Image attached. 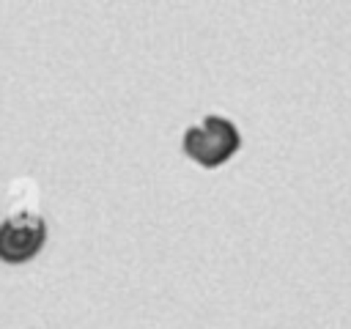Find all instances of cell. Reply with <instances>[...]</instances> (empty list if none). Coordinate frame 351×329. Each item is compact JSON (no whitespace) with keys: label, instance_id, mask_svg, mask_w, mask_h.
Wrapping results in <instances>:
<instances>
[{"label":"cell","instance_id":"cell-1","mask_svg":"<svg viewBox=\"0 0 351 329\" xmlns=\"http://www.w3.org/2000/svg\"><path fill=\"white\" fill-rule=\"evenodd\" d=\"M181 143H184V154L200 167H219L241 148V134L230 118L206 115L200 123L184 132Z\"/></svg>","mask_w":351,"mask_h":329},{"label":"cell","instance_id":"cell-2","mask_svg":"<svg viewBox=\"0 0 351 329\" xmlns=\"http://www.w3.org/2000/svg\"><path fill=\"white\" fill-rule=\"evenodd\" d=\"M47 241V222L33 211H19L0 222V260L25 263Z\"/></svg>","mask_w":351,"mask_h":329}]
</instances>
